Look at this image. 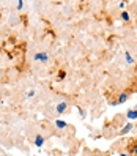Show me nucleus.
Here are the masks:
<instances>
[{"label": "nucleus", "mask_w": 137, "mask_h": 156, "mask_svg": "<svg viewBox=\"0 0 137 156\" xmlns=\"http://www.w3.org/2000/svg\"><path fill=\"white\" fill-rule=\"evenodd\" d=\"M121 19H123L125 22H128V21H129V13H128V11H123V13H121Z\"/></svg>", "instance_id": "nucleus-9"}, {"label": "nucleus", "mask_w": 137, "mask_h": 156, "mask_svg": "<svg viewBox=\"0 0 137 156\" xmlns=\"http://www.w3.org/2000/svg\"><path fill=\"white\" fill-rule=\"evenodd\" d=\"M55 126L58 128V129H65V128H66V122H63V120H55Z\"/></svg>", "instance_id": "nucleus-7"}, {"label": "nucleus", "mask_w": 137, "mask_h": 156, "mask_svg": "<svg viewBox=\"0 0 137 156\" xmlns=\"http://www.w3.org/2000/svg\"><path fill=\"white\" fill-rule=\"evenodd\" d=\"M126 117H128V120H137V109H131V111H128Z\"/></svg>", "instance_id": "nucleus-2"}, {"label": "nucleus", "mask_w": 137, "mask_h": 156, "mask_svg": "<svg viewBox=\"0 0 137 156\" xmlns=\"http://www.w3.org/2000/svg\"><path fill=\"white\" fill-rule=\"evenodd\" d=\"M120 156H129V154H125V153H123V154H120Z\"/></svg>", "instance_id": "nucleus-15"}, {"label": "nucleus", "mask_w": 137, "mask_h": 156, "mask_svg": "<svg viewBox=\"0 0 137 156\" xmlns=\"http://www.w3.org/2000/svg\"><path fill=\"white\" fill-rule=\"evenodd\" d=\"M132 151H134V154H137V147H134V148H132Z\"/></svg>", "instance_id": "nucleus-14"}, {"label": "nucleus", "mask_w": 137, "mask_h": 156, "mask_svg": "<svg viewBox=\"0 0 137 156\" xmlns=\"http://www.w3.org/2000/svg\"><path fill=\"white\" fill-rule=\"evenodd\" d=\"M35 145H36V147H43V145H44V137H43L41 134H38V136L35 137Z\"/></svg>", "instance_id": "nucleus-4"}, {"label": "nucleus", "mask_w": 137, "mask_h": 156, "mask_svg": "<svg viewBox=\"0 0 137 156\" xmlns=\"http://www.w3.org/2000/svg\"><path fill=\"white\" fill-rule=\"evenodd\" d=\"M79 114H80L82 117H85V112H84V109H82V107H79Z\"/></svg>", "instance_id": "nucleus-12"}, {"label": "nucleus", "mask_w": 137, "mask_h": 156, "mask_svg": "<svg viewBox=\"0 0 137 156\" xmlns=\"http://www.w3.org/2000/svg\"><path fill=\"white\" fill-rule=\"evenodd\" d=\"M33 58H35V62H41V63H47V62H49L47 52H36Z\"/></svg>", "instance_id": "nucleus-1"}, {"label": "nucleus", "mask_w": 137, "mask_h": 156, "mask_svg": "<svg viewBox=\"0 0 137 156\" xmlns=\"http://www.w3.org/2000/svg\"><path fill=\"white\" fill-rule=\"evenodd\" d=\"M135 109H137V104H135Z\"/></svg>", "instance_id": "nucleus-16"}, {"label": "nucleus", "mask_w": 137, "mask_h": 156, "mask_svg": "<svg viewBox=\"0 0 137 156\" xmlns=\"http://www.w3.org/2000/svg\"><path fill=\"white\" fill-rule=\"evenodd\" d=\"M132 129V123H128L125 128H121V131H120V136H125V134H128V133H129Z\"/></svg>", "instance_id": "nucleus-5"}, {"label": "nucleus", "mask_w": 137, "mask_h": 156, "mask_svg": "<svg viewBox=\"0 0 137 156\" xmlns=\"http://www.w3.org/2000/svg\"><path fill=\"white\" fill-rule=\"evenodd\" d=\"M118 104H123V103H126V101H128V95L126 93H120V96H118Z\"/></svg>", "instance_id": "nucleus-6"}, {"label": "nucleus", "mask_w": 137, "mask_h": 156, "mask_svg": "<svg viewBox=\"0 0 137 156\" xmlns=\"http://www.w3.org/2000/svg\"><path fill=\"white\" fill-rule=\"evenodd\" d=\"M65 76H66V74H65V73H63V71H61L60 74H58V77H60V79H63V77H65Z\"/></svg>", "instance_id": "nucleus-13"}, {"label": "nucleus", "mask_w": 137, "mask_h": 156, "mask_svg": "<svg viewBox=\"0 0 137 156\" xmlns=\"http://www.w3.org/2000/svg\"><path fill=\"white\" fill-rule=\"evenodd\" d=\"M33 96H35V90L32 88V90L27 91V98H33Z\"/></svg>", "instance_id": "nucleus-10"}, {"label": "nucleus", "mask_w": 137, "mask_h": 156, "mask_svg": "<svg viewBox=\"0 0 137 156\" xmlns=\"http://www.w3.org/2000/svg\"><path fill=\"white\" fill-rule=\"evenodd\" d=\"M125 57H126V62L129 63V65H132V63H134V58H132V55H131V54L128 52V51L125 52Z\"/></svg>", "instance_id": "nucleus-8"}, {"label": "nucleus", "mask_w": 137, "mask_h": 156, "mask_svg": "<svg viewBox=\"0 0 137 156\" xmlns=\"http://www.w3.org/2000/svg\"><path fill=\"white\" fill-rule=\"evenodd\" d=\"M22 6H24V2H22V0H19V2H17V10H22Z\"/></svg>", "instance_id": "nucleus-11"}, {"label": "nucleus", "mask_w": 137, "mask_h": 156, "mask_svg": "<svg viewBox=\"0 0 137 156\" xmlns=\"http://www.w3.org/2000/svg\"><path fill=\"white\" fill-rule=\"evenodd\" d=\"M66 107H68V104L65 103V101H61V103L57 104V112H58V114H63V112L66 111Z\"/></svg>", "instance_id": "nucleus-3"}]
</instances>
